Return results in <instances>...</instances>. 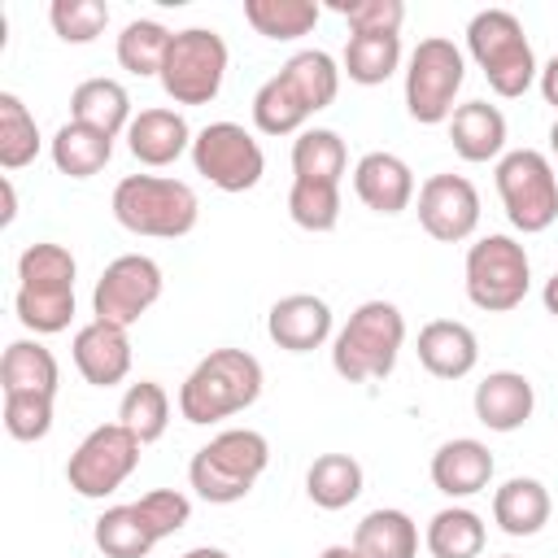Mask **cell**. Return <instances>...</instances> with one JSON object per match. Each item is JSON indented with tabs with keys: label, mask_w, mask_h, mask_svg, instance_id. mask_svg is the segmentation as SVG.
Instances as JSON below:
<instances>
[{
	"label": "cell",
	"mask_w": 558,
	"mask_h": 558,
	"mask_svg": "<svg viewBox=\"0 0 558 558\" xmlns=\"http://www.w3.org/2000/svg\"><path fill=\"white\" fill-rule=\"evenodd\" d=\"M340 92V65L323 48H305L270 74L253 96V126L262 135H301L305 122L327 109Z\"/></svg>",
	"instance_id": "obj_1"
},
{
	"label": "cell",
	"mask_w": 558,
	"mask_h": 558,
	"mask_svg": "<svg viewBox=\"0 0 558 558\" xmlns=\"http://www.w3.org/2000/svg\"><path fill=\"white\" fill-rule=\"evenodd\" d=\"M74 275L78 262L57 240H35L17 257V323L35 336H57L74 318Z\"/></svg>",
	"instance_id": "obj_2"
},
{
	"label": "cell",
	"mask_w": 558,
	"mask_h": 558,
	"mask_svg": "<svg viewBox=\"0 0 558 558\" xmlns=\"http://www.w3.org/2000/svg\"><path fill=\"white\" fill-rule=\"evenodd\" d=\"M262 362L248 349H214L179 384V414L196 427L231 418L262 397Z\"/></svg>",
	"instance_id": "obj_3"
},
{
	"label": "cell",
	"mask_w": 558,
	"mask_h": 558,
	"mask_svg": "<svg viewBox=\"0 0 558 558\" xmlns=\"http://www.w3.org/2000/svg\"><path fill=\"white\" fill-rule=\"evenodd\" d=\"M401 344H405V314L384 296L362 301L331 340V371L344 384L388 379Z\"/></svg>",
	"instance_id": "obj_4"
},
{
	"label": "cell",
	"mask_w": 558,
	"mask_h": 558,
	"mask_svg": "<svg viewBox=\"0 0 558 558\" xmlns=\"http://www.w3.org/2000/svg\"><path fill=\"white\" fill-rule=\"evenodd\" d=\"M270 466V440L253 427H227L209 445H201L187 462V484L209 506H231L253 493L262 471Z\"/></svg>",
	"instance_id": "obj_5"
},
{
	"label": "cell",
	"mask_w": 558,
	"mask_h": 558,
	"mask_svg": "<svg viewBox=\"0 0 558 558\" xmlns=\"http://www.w3.org/2000/svg\"><path fill=\"white\" fill-rule=\"evenodd\" d=\"M109 209L118 227H126L131 235H148V240H183L201 218L196 192L170 174H126L113 187Z\"/></svg>",
	"instance_id": "obj_6"
},
{
	"label": "cell",
	"mask_w": 558,
	"mask_h": 558,
	"mask_svg": "<svg viewBox=\"0 0 558 558\" xmlns=\"http://www.w3.org/2000/svg\"><path fill=\"white\" fill-rule=\"evenodd\" d=\"M466 52L501 100H519L541 74L532 39L510 9H480L466 22Z\"/></svg>",
	"instance_id": "obj_7"
},
{
	"label": "cell",
	"mask_w": 558,
	"mask_h": 558,
	"mask_svg": "<svg viewBox=\"0 0 558 558\" xmlns=\"http://www.w3.org/2000/svg\"><path fill=\"white\" fill-rule=\"evenodd\" d=\"M462 275H466V301L484 314L519 310L532 288V262L514 235H480L466 248Z\"/></svg>",
	"instance_id": "obj_8"
},
{
	"label": "cell",
	"mask_w": 558,
	"mask_h": 558,
	"mask_svg": "<svg viewBox=\"0 0 558 558\" xmlns=\"http://www.w3.org/2000/svg\"><path fill=\"white\" fill-rule=\"evenodd\" d=\"M497 196L514 231L541 235L558 222V174L541 148H510L497 161Z\"/></svg>",
	"instance_id": "obj_9"
},
{
	"label": "cell",
	"mask_w": 558,
	"mask_h": 558,
	"mask_svg": "<svg viewBox=\"0 0 558 558\" xmlns=\"http://www.w3.org/2000/svg\"><path fill=\"white\" fill-rule=\"evenodd\" d=\"M466 83V57L453 39L432 35L418 39V48L405 61V113L423 126L449 122L453 118V100Z\"/></svg>",
	"instance_id": "obj_10"
},
{
	"label": "cell",
	"mask_w": 558,
	"mask_h": 558,
	"mask_svg": "<svg viewBox=\"0 0 558 558\" xmlns=\"http://www.w3.org/2000/svg\"><path fill=\"white\" fill-rule=\"evenodd\" d=\"M227 39L214 31V26H187V31H174L170 39V52H166V65H161V92L174 100V105H209L218 92H222V78H227Z\"/></svg>",
	"instance_id": "obj_11"
},
{
	"label": "cell",
	"mask_w": 558,
	"mask_h": 558,
	"mask_svg": "<svg viewBox=\"0 0 558 558\" xmlns=\"http://www.w3.org/2000/svg\"><path fill=\"white\" fill-rule=\"evenodd\" d=\"M140 440L122 427V423H100V427H92L83 440H78V449L70 453V462H65V484L78 493V497H87V501H105L109 493H118L126 480H131V471L140 466Z\"/></svg>",
	"instance_id": "obj_12"
},
{
	"label": "cell",
	"mask_w": 558,
	"mask_h": 558,
	"mask_svg": "<svg viewBox=\"0 0 558 558\" xmlns=\"http://www.w3.org/2000/svg\"><path fill=\"white\" fill-rule=\"evenodd\" d=\"M192 166L218 192H253L266 174V153L240 122H209L192 140Z\"/></svg>",
	"instance_id": "obj_13"
},
{
	"label": "cell",
	"mask_w": 558,
	"mask_h": 558,
	"mask_svg": "<svg viewBox=\"0 0 558 558\" xmlns=\"http://www.w3.org/2000/svg\"><path fill=\"white\" fill-rule=\"evenodd\" d=\"M161 288H166L161 266L148 253H122L100 270L92 288V314L105 323L131 327L161 301Z\"/></svg>",
	"instance_id": "obj_14"
},
{
	"label": "cell",
	"mask_w": 558,
	"mask_h": 558,
	"mask_svg": "<svg viewBox=\"0 0 558 558\" xmlns=\"http://www.w3.org/2000/svg\"><path fill=\"white\" fill-rule=\"evenodd\" d=\"M418 227L440 244H462L480 227V192L466 174H432L418 187Z\"/></svg>",
	"instance_id": "obj_15"
},
{
	"label": "cell",
	"mask_w": 558,
	"mask_h": 558,
	"mask_svg": "<svg viewBox=\"0 0 558 558\" xmlns=\"http://www.w3.org/2000/svg\"><path fill=\"white\" fill-rule=\"evenodd\" d=\"M331 305L314 292H288L266 314V336L288 353H314L331 340Z\"/></svg>",
	"instance_id": "obj_16"
},
{
	"label": "cell",
	"mask_w": 558,
	"mask_h": 558,
	"mask_svg": "<svg viewBox=\"0 0 558 558\" xmlns=\"http://www.w3.org/2000/svg\"><path fill=\"white\" fill-rule=\"evenodd\" d=\"M74 366L78 375L92 384V388H113L131 375V336L126 327L118 323H105V318H92L74 331Z\"/></svg>",
	"instance_id": "obj_17"
},
{
	"label": "cell",
	"mask_w": 558,
	"mask_h": 558,
	"mask_svg": "<svg viewBox=\"0 0 558 558\" xmlns=\"http://www.w3.org/2000/svg\"><path fill=\"white\" fill-rule=\"evenodd\" d=\"M192 126L179 109H140L126 126V148L140 166L148 170H161V166H174L183 153H192Z\"/></svg>",
	"instance_id": "obj_18"
},
{
	"label": "cell",
	"mask_w": 558,
	"mask_h": 558,
	"mask_svg": "<svg viewBox=\"0 0 558 558\" xmlns=\"http://www.w3.org/2000/svg\"><path fill=\"white\" fill-rule=\"evenodd\" d=\"M353 192L371 214L392 218L414 201V170L405 166V157L375 148L353 166Z\"/></svg>",
	"instance_id": "obj_19"
},
{
	"label": "cell",
	"mask_w": 558,
	"mask_h": 558,
	"mask_svg": "<svg viewBox=\"0 0 558 558\" xmlns=\"http://www.w3.org/2000/svg\"><path fill=\"white\" fill-rule=\"evenodd\" d=\"M471 405L488 432H519L536 410V388L523 371H488L475 384Z\"/></svg>",
	"instance_id": "obj_20"
},
{
	"label": "cell",
	"mask_w": 558,
	"mask_h": 558,
	"mask_svg": "<svg viewBox=\"0 0 558 558\" xmlns=\"http://www.w3.org/2000/svg\"><path fill=\"white\" fill-rule=\"evenodd\" d=\"M418 366L436 379H466L480 362V340L458 318H432L418 331Z\"/></svg>",
	"instance_id": "obj_21"
},
{
	"label": "cell",
	"mask_w": 558,
	"mask_h": 558,
	"mask_svg": "<svg viewBox=\"0 0 558 558\" xmlns=\"http://www.w3.org/2000/svg\"><path fill=\"white\" fill-rule=\"evenodd\" d=\"M488 480H493V453L475 436H453L432 453V484L453 501L484 493Z\"/></svg>",
	"instance_id": "obj_22"
},
{
	"label": "cell",
	"mask_w": 558,
	"mask_h": 558,
	"mask_svg": "<svg viewBox=\"0 0 558 558\" xmlns=\"http://www.w3.org/2000/svg\"><path fill=\"white\" fill-rule=\"evenodd\" d=\"M449 144L462 161H501L506 157V113L488 100H466L449 118Z\"/></svg>",
	"instance_id": "obj_23"
},
{
	"label": "cell",
	"mask_w": 558,
	"mask_h": 558,
	"mask_svg": "<svg viewBox=\"0 0 558 558\" xmlns=\"http://www.w3.org/2000/svg\"><path fill=\"white\" fill-rule=\"evenodd\" d=\"M554 514L549 488L532 475H510L506 484H497L493 493V523L506 536H536Z\"/></svg>",
	"instance_id": "obj_24"
},
{
	"label": "cell",
	"mask_w": 558,
	"mask_h": 558,
	"mask_svg": "<svg viewBox=\"0 0 558 558\" xmlns=\"http://www.w3.org/2000/svg\"><path fill=\"white\" fill-rule=\"evenodd\" d=\"M70 118L92 126V131H105L109 140H118L126 126H131V96L118 78H83L74 92H70Z\"/></svg>",
	"instance_id": "obj_25"
},
{
	"label": "cell",
	"mask_w": 558,
	"mask_h": 558,
	"mask_svg": "<svg viewBox=\"0 0 558 558\" xmlns=\"http://www.w3.org/2000/svg\"><path fill=\"white\" fill-rule=\"evenodd\" d=\"M349 545L362 558H414L418 554V523L397 506H379L353 527Z\"/></svg>",
	"instance_id": "obj_26"
},
{
	"label": "cell",
	"mask_w": 558,
	"mask_h": 558,
	"mask_svg": "<svg viewBox=\"0 0 558 558\" xmlns=\"http://www.w3.org/2000/svg\"><path fill=\"white\" fill-rule=\"evenodd\" d=\"M362 462L353 453H318L305 471V497L318 510H344L362 497Z\"/></svg>",
	"instance_id": "obj_27"
},
{
	"label": "cell",
	"mask_w": 558,
	"mask_h": 558,
	"mask_svg": "<svg viewBox=\"0 0 558 558\" xmlns=\"http://www.w3.org/2000/svg\"><path fill=\"white\" fill-rule=\"evenodd\" d=\"M48 153H52V166L61 170V174H70V179H92V174H100L105 166H109V157H113V140L105 135V131H92V126H83V122H65V126H57V135L48 140Z\"/></svg>",
	"instance_id": "obj_28"
},
{
	"label": "cell",
	"mask_w": 558,
	"mask_h": 558,
	"mask_svg": "<svg viewBox=\"0 0 558 558\" xmlns=\"http://www.w3.org/2000/svg\"><path fill=\"white\" fill-rule=\"evenodd\" d=\"M61 366L39 340H13L0 357V392H48L57 397Z\"/></svg>",
	"instance_id": "obj_29"
},
{
	"label": "cell",
	"mask_w": 558,
	"mask_h": 558,
	"mask_svg": "<svg viewBox=\"0 0 558 558\" xmlns=\"http://www.w3.org/2000/svg\"><path fill=\"white\" fill-rule=\"evenodd\" d=\"M484 519L471 506H445L427 519L423 545L432 558H480L484 554Z\"/></svg>",
	"instance_id": "obj_30"
},
{
	"label": "cell",
	"mask_w": 558,
	"mask_h": 558,
	"mask_svg": "<svg viewBox=\"0 0 558 558\" xmlns=\"http://www.w3.org/2000/svg\"><path fill=\"white\" fill-rule=\"evenodd\" d=\"M401 70V35H349L340 74L357 87H379Z\"/></svg>",
	"instance_id": "obj_31"
},
{
	"label": "cell",
	"mask_w": 558,
	"mask_h": 558,
	"mask_svg": "<svg viewBox=\"0 0 558 558\" xmlns=\"http://www.w3.org/2000/svg\"><path fill=\"white\" fill-rule=\"evenodd\" d=\"M349 170L344 140L327 126H305L292 140V179H318V183H340Z\"/></svg>",
	"instance_id": "obj_32"
},
{
	"label": "cell",
	"mask_w": 558,
	"mask_h": 558,
	"mask_svg": "<svg viewBox=\"0 0 558 558\" xmlns=\"http://www.w3.org/2000/svg\"><path fill=\"white\" fill-rule=\"evenodd\" d=\"M92 536H96V549H100L105 558H148V549L157 545L153 527H148V523L140 519V510H135V501L100 510Z\"/></svg>",
	"instance_id": "obj_33"
},
{
	"label": "cell",
	"mask_w": 558,
	"mask_h": 558,
	"mask_svg": "<svg viewBox=\"0 0 558 558\" xmlns=\"http://www.w3.org/2000/svg\"><path fill=\"white\" fill-rule=\"evenodd\" d=\"M318 4L314 0H244V22L262 35V39H275V44H288V39H301L314 31L318 22Z\"/></svg>",
	"instance_id": "obj_34"
},
{
	"label": "cell",
	"mask_w": 558,
	"mask_h": 558,
	"mask_svg": "<svg viewBox=\"0 0 558 558\" xmlns=\"http://www.w3.org/2000/svg\"><path fill=\"white\" fill-rule=\"evenodd\" d=\"M118 423H122L140 445L161 440L166 427H170V397H166V388H161L157 379L131 384V388L122 392V401H118Z\"/></svg>",
	"instance_id": "obj_35"
},
{
	"label": "cell",
	"mask_w": 558,
	"mask_h": 558,
	"mask_svg": "<svg viewBox=\"0 0 558 558\" xmlns=\"http://www.w3.org/2000/svg\"><path fill=\"white\" fill-rule=\"evenodd\" d=\"M170 39H174V31H166L161 22L135 17V22H126L122 35H118V48H113V52H118V65H122L126 74H135V78L161 74L166 52H170Z\"/></svg>",
	"instance_id": "obj_36"
},
{
	"label": "cell",
	"mask_w": 558,
	"mask_h": 558,
	"mask_svg": "<svg viewBox=\"0 0 558 558\" xmlns=\"http://www.w3.org/2000/svg\"><path fill=\"white\" fill-rule=\"evenodd\" d=\"M39 126L31 118V109L22 105V96L0 92V166L4 170H22L39 157Z\"/></svg>",
	"instance_id": "obj_37"
},
{
	"label": "cell",
	"mask_w": 558,
	"mask_h": 558,
	"mask_svg": "<svg viewBox=\"0 0 558 558\" xmlns=\"http://www.w3.org/2000/svg\"><path fill=\"white\" fill-rule=\"evenodd\" d=\"M288 218L301 231H336L340 222V183H318V179H292L288 187Z\"/></svg>",
	"instance_id": "obj_38"
},
{
	"label": "cell",
	"mask_w": 558,
	"mask_h": 558,
	"mask_svg": "<svg viewBox=\"0 0 558 558\" xmlns=\"http://www.w3.org/2000/svg\"><path fill=\"white\" fill-rule=\"evenodd\" d=\"M48 22H52L57 39H65V44H92L109 26V4L105 0H52L48 4Z\"/></svg>",
	"instance_id": "obj_39"
},
{
	"label": "cell",
	"mask_w": 558,
	"mask_h": 558,
	"mask_svg": "<svg viewBox=\"0 0 558 558\" xmlns=\"http://www.w3.org/2000/svg\"><path fill=\"white\" fill-rule=\"evenodd\" d=\"M4 432L22 445L44 440L52 432V397L48 392H4Z\"/></svg>",
	"instance_id": "obj_40"
},
{
	"label": "cell",
	"mask_w": 558,
	"mask_h": 558,
	"mask_svg": "<svg viewBox=\"0 0 558 558\" xmlns=\"http://www.w3.org/2000/svg\"><path fill=\"white\" fill-rule=\"evenodd\" d=\"M331 9L349 22L353 35H397L405 22L401 0H331Z\"/></svg>",
	"instance_id": "obj_41"
},
{
	"label": "cell",
	"mask_w": 558,
	"mask_h": 558,
	"mask_svg": "<svg viewBox=\"0 0 558 558\" xmlns=\"http://www.w3.org/2000/svg\"><path fill=\"white\" fill-rule=\"evenodd\" d=\"M135 510H140V519L153 527L157 541L174 536V532L187 527V519H192V501H187V493H179V488H153V493H144V497L135 501Z\"/></svg>",
	"instance_id": "obj_42"
},
{
	"label": "cell",
	"mask_w": 558,
	"mask_h": 558,
	"mask_svg": "<svg viewBox=\"0 0 558 558\" xmlns=\"http://www.w3.org/2000/svg\"><path fill=\"white\" fill-rule=\"evenodd\" d=\"M536 87H541L545 105H554V109H558V57H549V61L541 65V74H536Z\"/></svg>",
	"instance_id": "obj_43"
},
{
	"label": "cell",
	"mask_w": 558,
	"mask_h": 558,
	"mask_svg": "<svg viewBox=\"0 0 558 558\" xmlns=\"http://www.w3.org/2000/svg\"><path fill=\"white\" fill-rule=\"evenodd\" d=\"M0 192H4V209H0V222L9 227V222L17 218V192H13V179H9V174L0 179Z\"/></svg>",
	"instance_id": "obj_44"
},
{
	"label": "cell",
	"mask_w": 558,
	"mask_h": 558,
	"mask_svg": "<svg viewBox=\"0 0 558 558\" xmlns=\"http://www.w3.org/2000/svg\"><path fill=\"white\" fill-rule=\"evenodd\" d=\"M541 301H545V310L558 318V270L545 279V288H541Z\"/></svg>",
	"instance_id": "obj_45"
},
{
	"label": "cell",
	"mask_w": 558,
	"mask_h": 558,
	"mask_svg": "<svg viewBox=\"0 0 558 558\" xmlns=\"http://www.w3.org/2000/svg\"><path fill=\"white\" fill-rule=\"evenodd\" d=\"M183 558H231L227 549H218V545H196V549H187Z\"/></svg>",
	"instance_id": "obj_46"
},
{
	"label": "cell",
	"mask_w": 558,
	"mask_h": 558,
	"mask_svg": "<svg viewBox=\"0 0 558 558\" xmlns=\"http://www.w3.org/2000/svg\"><path fill=\"white\" fill-rule=\"evenodd\" d=\"M318 558H362V554H357L353 545H327V549H323Z\"/></svg>",
	"instance_id": "obj_47"
},
{
	"label": "cell",
	"mask_w": 558,
	"mask_h": 558,
	"mask_svg": "<svg viewBox=\"0 0 558 558\" xmlns=\"http://www.w3.org/2000/svg\"><path fill=\"white\" fill-rule=\"evenodd\" d=\"M549 148H554V157H558V118H554V126H549Z\"/></svg>",
	"instance_id": "obj_48"
},
{
	"label": "cell",
	"mask_w": 558,
	"mask_h": 558,
	"mask_svg": "<svg viewBox=\"0 0 558 558\" xmlns=\"http://www.w3.org/2000/svg\"><path fill=\"white\" fill-rule=\"evenodd\" d=\"M497 558H514V554H497Z\"/></svg>",
	"instance_id": "obj_49"
}]
</instances>
